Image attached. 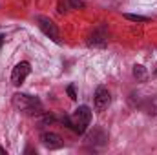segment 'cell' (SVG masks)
Instances as JSON below:
<instances>
[{
    "label": "cell",
    "instance_id": "10",
    "mask_svg": "<svg viewBox=\"0 0 157 155\" xmlns=\"http://www.w3.org/2000/svg\"><path fill=\"white\" fill-rule=\"evenodd\" d=\"M133 75L139 77V78H143L144 77V68H143V66H135V68H133Z\"/></svg>",
    "mask_w": 157,
    "mask_h": 155
},
{
    "label": "cell",
    "instance_id": "13",
    "mask_svg": "<svg viewBox=\"0 0 157 155\" xmlns=\"http://www.w3.org/2000/svg\"><path fill=\"white\" fill-rule=\"evenodd\" d=\"M0 153H4V155H6V150H4L2 146H0Z\"/></svg>",
    "mask_w": 157,
    "mask_h": 155
},
{
    "label": "cell",
    "instance_id": "3",
    "mask_svg": "<svg viewBox=\"0 0 157 155\" xmlns=\"http://www.w3.org/2000/svg\"><path fill=\"white\" fill-rule=\"evenodd\" d=\"M37 22H39L40 31H42L46 37H49L53 42L60 44V35H59V29H57V26H55L53 20H49V18H46V17H39Z\"/></svg>",
    "mask_w": 157,
    "mask_h": 155
},
{
    "label": "cell",
    "instance_id": "4",
    "mask_svg": "<svg viewBox=\"0 0 157 155\" xmlns=\"http://www.w3.org/2000/svg\"><path fill=\"white\" fill-rule=\"evenodd\" d=\"M108 42V31H106V26H97L90 37H88V46H93V47H104Z\"/></svg>",
    "mask_w": 157,
    "mask_h": 155
},
{
    "label": "cell",
    "instance_id": "6",
    "mask_svg": "<svg viewBox=\"0 0 157 155\" xmlns=\"http://www.w3.org/2000/svg\"><path fill=\"white\" fill-rule=\"evenodd\" d=\"M110 91L104 88V86H99L97 91H95V97H93V104H95V110L97 112H104L108 106H110Z\"/></svg>",
    "mask_w": 157,
    "mask_h": 155
},
{
    "label": "cell",
    "instance_id": "2",
    "mask_svg": "<svg viewBox=\"0 0 157 155\" xmlns=\"http://www.w3.org/2000/svg\"><path fill=\"white\" fill-rule=\"evenodd\" d=\"M90 120H91V110H90L88 106H78L71 115H68L64 119V122L68 124V128L73 130L78 135H82V133L88 130Z\"/></svg>",
    "mask_w": 157,
    "mask_h": 155
},
{
    "label": "cell",
    "instance_id": "11",
    "mask_svg": "<svg viewBox=\"0 0 157 155\" xmlns=\"http://www.w3.org/2000/svg\"><path fill=\"white\" fill-rule=\"evenodd\" d=\"M68 95H70L71 100H77V95H75V88L73 86H68Z\"/></svg>",
    "mask_w": 157,
    "mask_h": 155
},
{
    "label": "cell",
    "instance_id": "1",
    "mask_svg": "<svg viewBox=\"0 0 157 155\" xmlns=\"http://www.w3.org/2000/svg\"><path fill=\"white\" fill-rule=\"evenodd\" d=\"M11 102H13V106L18 112H22L26 115H39V113H42V102H40V99L33 97V95L15 93L13 99H11Z\"/></svg>",
    "mask_w": 157,
    "mask_h": 155
},
{
    "label": "cell",
    "instance_id": "7",
    "mask_svg": "<svg viewBox=\"0 0 157 155\" xmlns=\"http://www.w3.org/2000/svg\"><path fill=\"white\" fill-rule=\"evenodd\" d=\"M40 142L42 146H46L48 150H57V148H62V139L60 135L53 133V131H46L40 135Z\"/></svg>",
    "mask_w": 157,
    "mask_h": 155
},
{
    "label": "cell",
    "instance_id": "5",
    "mask_svg": "<svg viewBox=\"0 0 157 155\" xmlns=\"http://www.w3.org/2000/svg\"><path fill=\"white\" fill-rule=\"evenodd\" d=\"M31 73V66H29V62H18L15 68H13V71H11V82L15 84V86H20L26 78H28V75Z\"/></svg>",
    "mask_w": 157,
    "mask_h": 155
},
{
    "label": "cell",
    "instance_id": "9",
    "mask_svg": "<svg viewBox=\"0 0 157 155\" xmlns=\"http://www.w3.org/2000/svg\"><path fill=\"white\" fill-rule=\"evenodd\" d=\"M124 18L132 20V22H148V17H143V15H132V13H126Z\"/></svg>",
    "mask_w": 157,
    "mask_h": 155
},
{
    "label": "cell",
    "instance_id": "8",
    "mask_svg": "<svg viewBox=\"0 0 157 155\" xmlns=\"http://www.w3.org/2000/svg\"><path fill=\"white\" fill-rule=\"evenodd\" d=\"M80 6H82V4H80L78 0H60V2H59V13H66V11H70V9H77Z\"/></svg>",
    "mask_w": 157,
    "mask_h": 155
},
{
    "label": "cell",
    "instance_id": "12",
    "mask_svg": "<svg viewBox=\"0 0 157 155\" xmlns=\"http://www.w3.org/2000/svg\"><path fill=\"white\" fill-rule=\"evenodd\" d=\"M4 42H6V37H4V35H0V49H2V46H4Z\"/></svg>",
    "mask_w": 157,
    "mask_h": 155
}]
</instances>
